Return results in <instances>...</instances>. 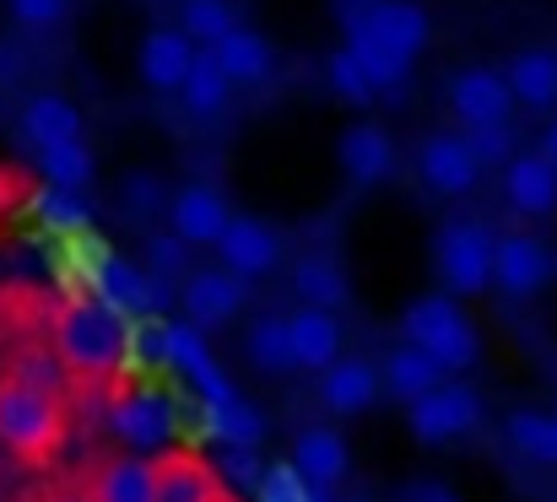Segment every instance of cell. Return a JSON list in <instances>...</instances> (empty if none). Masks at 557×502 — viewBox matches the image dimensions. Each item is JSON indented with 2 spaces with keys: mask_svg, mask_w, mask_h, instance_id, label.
I'll use <instances>...</instances> for the list:
<instances>
[{
  "mask_svg": "<svg viewBox=\"0 0 557 502\" xmlns=\"http://www.w3.org/2000/svg\"><path fill=\"white\" fill-rule=\"evenodd\" d=\"M216 265L233 271L238 281H260L282 265V233L260 216H233L227 233L216 238Z\"/></svg>",
  "mask_w": 557,
  "mask_h": 502,
  "instance_id": "obj_12",
  "label": "cell"
},
{
  "mask_svg": "<svg viewBox=\"0 0 557 502\" xmlns=\"http://www.w3.org/2000/svg\"><path fill=\"white\" fill-rule=\"evenodd\" d=\"M417 173H422V184H428L433 194H471L476 178H482V167H476V158H471V147H466L460 130H433V136H422Z\"/></svg>",
  "mask_w": 557,
  "mask_h": 502,
  "instance_id": "obj_15",
  "label": "cell"
},
{
  "mask_svg": "<svg viewBox=\"0 0 557 502\" xmlns=\"http://www.w3.org/2000/svg\"><path fill=\"white\" fill-rule=\"evenodd\" d=\"M504 443H509L520 460H531V465H557L553 411H531V405L509 411V422H504Z\"/></svg>",
  "mask_w": 557,
  "mask_h": 502,
  "instance_id": "obj_29",
  "label": "cell"
},
{
  "mask_svg": "<svg viewBox=\"0 0 557 502\" xmlns=\"http://www.w3.org/2000/svg\"><path fill=\"white\" fill-rule=\"evenodd\" d=\"M287 335H293V362L304 367V373H325L336 356H342V314H331V309H298V314H287Z\"/></svg>",
  "mask_w": 557,
  "mask_h": 502,
  "instance_id": "obj_22",
  "label": "cell"
},
{
  "mask_svg": "<svg viewBox=\"0 0 557 502\" xmlns=\"http://www.w3.org/2000/svg\"><path fill=\"white\" fill-rule=\"evenodd\" d=\"M227 98H233V87H227V76L216 71V60L200 49L195 54V65H189L185 87H180V103H185L189 120H216L222 109H227Z\"/></svg>",
  "mask_w": 557,
  "mask_h": 502,
  "instance_id": "obj_30",
  "label": "cell"
},
{
  "mask_svg": "<svg viewBox=\"0 0 557 502\" xmlns=\"http://www.w3.org/2000/svg\"><path fill=\"white\" fill-rule=\"evenodd\" d=\"M49 356L76 394H109L131 367V325L98 298H65L49 314Z\"/></svg>",
  "mask_w": 557,
  "mask_h": 502,
  "instance_id": "obj_1",
  "label": "cell"
},
{
  "mask_svg": "<svg viewBox=\"0 0 557 502\" xmlns=\"http://www.w3.org/2000/svg\"><path fill=\"white\" fill-rule=\"evenodd\" d=\"M103 427H109L114 443H125V454H163L169 449V432H174V411H169V400L158 389L120 378L109 389Z\"/></svg>",
  "mask_w": 557,
  "mask_h": 502,
  "instance_id": "obj_6",
  "label": "cell"
},
{
  "mask_svg": "<svg viewBox=\"0 0 557 502\" xmlns=\"http://www.w3.org/2000/svg\"><path fill=\"white\" fill-rule=\"evenodd\" d=\"M206 54L216 60V71L227 76V87H265V81L276 76V49H271V38L255 33V27H244V22H238L222 43H211Z\"/></svg>",
  "mask_w": 557,
  "mask_h": 502,
  "instance_id": "obj_16",
  "label": "cell"
},
{
  "mask_svg": "<svg viewBox=\"0 0 557 502\" xmlns=\"http://www.w3.org/2000/svg\"><path fill=\"white\" fill-rule=\"evenodd\" d=\"M5 5H11V16H16L22 27H33V33L60 27V22H65V11H71V0H5Z\"/></svg>",
  "mask_w": 557,
  "mask_h": 502,
  "instance_id": "obj_37",
  "label": "cell"
},
{
  "mask_svg": "<svg viewBox=\"0 0 557 502\" xmlns=\"http://www.w3.org/2000/svg\"><path fill=\"white\" fill-rule=\"evenodd\" d=\"M336 163H342V173H347L352 184L369 189V184H379V178H389V167H395V141H389L384 125L358 120V125L342 130V141H336Z\"/></svg>",
  "mask_w": 557,
  "mask_h": 502,
  "instance_id": "obj_23",
  "label": "cell"
},
{
  "mask_svg": "<svg viewBox=\"0 0 557 502\" xmlns=\"http://www.w3.org/2000/svg\"><path fill=\"white\" fill-rule=\"evenodd\" d=\"M233 27H238V5L233 0H180V33L195 49L222 43Z\"/></svg>",
  "mask_w": 557,
  "mask_h": 502,
  "instance_id": "obj_32",
  "label": "cell"
},
{
  "mask_svg": "<svg viewBox=\"0 0 557 502\" xmlns=\"http://www.w3.org/2000/svg\"><path fill=\"white\" fill-rule=\"evenodd\" d=\"M400 498H406V502H460L449 487H438V481H411Z\"/></svg>",
  "mask_w": 557,
  "mask_h": 502,
  "instance_id": "obj_39",
  "label": "cell"
},
{
  "mask_svg": "<svg viewBox=\"0 0 557 502\" xmlns=\"http://www.w3.org/2000/svg\"><path fill=\"white\" fill-rule=\"evenodd\" d=\"M244 298H249V281H238L222 265H195L185 276V287H180L189 330H222V325H233L244 314Z\"/></svg>",
  "mask_w": 557,
  "mask_h": 502,
  "instance_id": "obj_9",
  "label": "cell"
},
{
  "mask_svg": "<svg viewBox=\"0 0 557 502\" xmlns=\"http://www.w3.org/2000/svg\"><path fill=\"white\" fill-rule=\"evenodd\" d=\"M22 502H87L82 487H38V492H22Z\"/></svg>",
  "mask_w": 557,
  "mask_h": 502,
  "instance_id": "obj_40",
  "label": "cell"
},
{
  "mask_svg": "<svg viewBox=\"0 0 557 502\" xmlns=\"http://www.w3.org/2000/svg\"><path fill=\"white\" fill-rule=\"evenodd\" d=\"M379 367L363 356H336L325 373H320V405L331 416H363L373 400H379Z\"/></svg>",
  "mask_w": 557,
  "mask_h": 502,
  "instance_id": "obj_21",
  "label": "cell"
},
{
  "mask_svg": "<svg viewBox=\"0 0 557 502\" xmlns=\"http://www.w3.org/2000/svg\"><path fill=\"white\" fill-rule=\"evenodd\" d=\"M557 276V249L536 233H498L493 238V287L504 298H536L542 287H553Z\"/></svg>",
  "mask_w": 557,
  "mask_h": 502,
  "instance_id": "obj_8",
  "label": "cell"
},
{
  "mask_svg": "<svg viewBox=\"0 0 557 502\" xmlns=\"http://www.w3.org/2000/svg\"><path fill=\"white\" fill-rule=\"evenodd\" d=\"M493 227L487 222H444L433 233V271L444 281L449 298H482L493 287Z\"/></svg>",
  "mask_w": 557,
  "mask_h": 502,
  "instance_id": "obj_5",
  "label": "cell"
},
{
  "mask_svg": "<svg viewBox=\"0 0 557 502\" xmlns=\"http://www.w3.org/2000/svg\"><path fill=\"white\" fill-rule=\"evenodd\" d=\"M449 114L460 120V130L509 125L515 98H509L504 71H493V65H466V71H455V76H449Z\"/></svg>",
  "mask_w": 557,
  "mask_h": 502,
  "instance_id": "obj_10",
  "label": "cell"
},
{
  "mask_svg": "<svg viewBox=\"0 0 557 502\" xmlns=\"http://www.w3.org/2000/svg\"><path fill=\"white\" fill-rule=\"evenodd\" d=\"M33 216L44 222V227H54V233H76L82 222H87V205H82V194H65V189H38L33 194Z\"/></svg>",
  "mask_w": 557,
  "mask_h": 502,
  "instance_id": "obj_34",
  "label": "cell"
},
{
  "mask_svg": "<svg viewBox=\"0 0 557 502\" xmlns=\"http://www.w3.org/2000/svg\"><path fill=\"white\" fill-rule=\"evenodd\" d=\"M16 130L33 152H49V147H65V141H82V109L60 92H33L16 114Z\"/></svg>",
  "mask_w": 557,
  "mask_h": 502,
  "instance_id": "obj_19",
  "label": "cell"
},
{
  "mask_svg": "<svg viewBox=\"0 0 557 502\" xmlns=\"http://www.w3.org/2000/svg\"><path fill=\"white\" fill-rule=\"evenodd\" d=\"M428 38H433V22L417 0H363L347 11V49L363 65L373 98L406 87L411 60L428 49Z\"/></svg>",
  "mask_w": 557,
  "mask_h": 502,
  "instance_id": "obj_2",
  "label": "cell"
},
{
  "mask_svg": "<svg viewBox=\"0 0 557 502\" xmlns=\"http://www.w3.org/2000/svg\"><path fill=\"white\" fill-rule=\"evenodd\" d=\"M476 422H482V394L471 384H460V378H444L433 394L406 405V432L422 449H444V443L476 432Z\"/></svg>",
  "mask_w": 557,
  "mask_h": 502,
  "instance_id": "obj_7",
  "label": "cell"
},
{
  "mask_svg": "<svg viewBox=\"0 0 557 502\" xmlns=\"http://www.w3.org/2000/svg\"><path fill=\"white\" fill-rule=\"evenodd\" d=\"M293 287H298V298L309 309L342 314V303H347V265L331 249H309V254L293 260Z\"/></svg>",
  "mask_w": 557,
  "mask_h": 502,
  "instance_id": "obj_24",
  "label": "cell"
},
{
  "mask_svg": "<svg viewBox=\"0 0 557 502\" xmlns=\"http://www.w3.org/2000/svg\"><path fill=\"white\" fill-rule=\"evenodd\" d=\"M347 465H352V454H347V438H342L336 427H304V432H298V443H293V470H298L304 487L331 492V487L347 481Z\"/></svg>",
  "mask_w": 557,
  "mask_h": 502,
  "instance_id": "obj_18",
  "label": "cell"
},
{
  "mask_svg": "<svg viewBox=\"0 0 557 502\" xmlns=\"http://www.w3.org/2000/svg\"><path fill=\"white\" fill-rule=\"evenodd\" d=\"M553 432H557V405H553Z\"/></svg>",
  "mask_w": 557,
  "mask_h": 502,
  "instance_id": "obj_44",
  "label": "cell"
},
{
  "mask_svg": "<svg viewBox=\"0 0 557 502\" xmlns=\"http://www.w3.org/2000/svg\"><path fill=\"white\" fill-rule=\"evenodd\" d=\"M16 65H22V54L0 43V81H11V76H16Z\"/></svg>",
  "mask_w": 557,
  "mask_h": 502,
  "instance_id": "obj_41",
  "label": "cell"
},
{
  "mask_svg": "<svg viewBox=\"0 0 557 502\" xmlns=\"http://www.w3.org/2000/svg\"><path fill=\"white\" fill-rule=\"evenodd\" d=\"M325 81H331V92H336V98H347V103H358V109H363V103H373L369 76H363V65L352 60V49H347V43H342V49L325 60Z\"/></svg>",
  "mask_w": 557,
  "mask_h": 502,
  "instance_id": "obj_35",
  "label": "cell"
},
{
  "mask_svg": "<svg viewBox=\"0 0 557 502\" xmlns=\"http://www.w3.org/2000/svg\"><path fill=\"white\" fill-rule=\"evenodd\" d=\"M189 271V243H180L174 233H152L147 238V276L158 281V287H169V281H185Z\"/></svg>",
  "mask_w": 557,
  "mask_h": 502,
  "instance_id": "obj_33",
  "label": "cell"
},
{
  "mask_svg": "<svg viewBox=\"0 0 557 502\" xmlns=\"http://www.w3.org/2000/svg\"><path fill=\"white\" fill-rule=\"evenodd\" d=\"M38 173H44V184L49 189H65V194H82L87 184H92V147L87 141H65V147H49V152H38Z\"/></svg>",
  "mask_w": 557,
  "mask_h": 502,
  "instance_id": "obj_31",
  "label": "cell"
},
{
  "mask_svg": "<svg viewBox=\"0 0 557 502\" xmlns=\"http://www.w3.org/2000/svg\"><path fill=\"white\" fill-rule=\"evenodd\" d=\"M460 136H466L476 167H498L515 158V130L509 125H482V130H460Z\"/></svg>",
  "mask_w": 557,
  "mask_h": 502,
  "instance_id": "obj_36",
  "label": "cell"
},
{
  "mask_svg": "<svg viewBox=\"0 0 557 502\" xmlns=\"http://www.w3.org/2000/svg\"><path fill=\"white\" fill-rule=\"evenodd\" d=\"M542 158H547V163L557 167V120L547 125V136H542Z\"/></svg>",
  "mask_w": 557,
  "mask_h": 502,
  "instance_id": "obj_42",
  "label": "cell"
},
{
  "mask_svg": "<svg viewBox=\"0 0 557 502\" xmlns=\"http://www.w3.org/2000/svg\"><path fill=\"white\" fill-rule=\"evenodd\" d=\"M158 502H238L222 481V470L195 449H163L158 454Z\"/></svg>",
  "mask_w": 557,
  "mask_h": 502,
  "instance_id": "obj_13",
  "label": "cell"
},
{
  "mask_svg": "<svg viewBox=\"0 0 557 502\" xmlns=\"http://www.w3.org/2000/svg\"><path fill=\"white\" fill-rule=\"evenodd\" d=\"M5 200H11V184H5V173H0V205H5Z\"/></svg>",
  "mask_w": 557,
  "mask_h": 502,
  "instance_id": "obj_43",
  "label": "cell"
},
{
  "mask_svg": "<svg viewBox=\"0 0 557 502\" xmlns=\"http://www.w3.org/2000/svg\"><path fill=\"white\" fill-rule=\"evenodd\" d=\"M125 205H131L136 216L163 211V178H158V173H131V178H125Z\"/></svg>",
  "mask_w": 557,
  "mask_h": 502,
  "instance_id": "obj_38",
  "label": "cell"
},
{
  "mask_svg": "<svg viewBox=\"0 0 557 502\" xmlns=\"http://www.w3.org/2000/svg\"><path fill=\"white\" fill-rule=\"evenodd\" d=\"M227 222H233V211H227V194L216 184H200L195 178L185 189H174V200H169V227L189 249H216V238L227 233Z\"/></svg>",
  "mask_w": 557,
  "mask_h": 502,
  "instance_id": "obj_14",
  "label": "cell"
},
{
  "mask_svg": "<svg viewBox=\"0 0 557 502\" xmlns=\"http://www.w3.org/2000/svg\"><path fill=\"white\" fill-rule=\"evenodd\" d=\"M65 438H71V394L0 367V449L16 465L44 470L60 460Z\"/></svg>",
  "mask_w": 557,
  "mask_h": 502,
  "instance_id": "obj_3",
  "label": "cell"
},
{
  "mask_svg": "<svg viewBox=\"0 0 557 502\" xmlns=\"http://www.w3.org/2000/svg\"><path fill=\"white\" fill-rule=\"evenodd\" d=\"M244 356L260 367V373H271V378H287L298 362H293V335H287V314H260V319H249V330H244Z\"/></svg>",
  "mask_w": 557,
  "mask_h": 502,
  "instance_id": "obj_28",
  "label": "cell"
},
{
  "mask_svg": "<svg viewBox=\"0 0 557 502\" xmlns=\"http://www.w3.org/2000/svg\"><path fill=\"white\" fill-rule=\"evenodd\" d=\"M504 81H509V98L520 109H536V114L553 109L557 103V49H520L509 60Z\"/></svg>",
  "mask_w": 557,
  "mask_h": 502,
  "instance_id": "obj_27",
  "label": "cell"
},
{
  "mask_svg": "<svg viewBox=\"0 0 557 502\" xmlns=\"http://www.w3.org/2000/svg\"><path fill=\"white\" fill-rule=\"evenodd\" d=\"M195 43H189L180 27H152L147 38H141V49H136V65H141V81L152 87V92H180L189 76V65H195Z\"/></svg>",
  "mask_w": 557,
  "mask_h": 502,
  "instance_id": "obj_20",
  "label": "cell"
},
{
  "mask_svg": "<svg viewBox=\"0 0 557 502\" xmlns=\"http://www.w3.org/2000/svg\"><path fill=\"white\" fill-rule=\"evenodd\" d=\"M504 200L531 222L557 216V167L542 152H515L504 163Z\"/></svg>",
  "mask_w": 557,
  "mask_h": 502,
  "instance_id": "obj_17",
  "label": "cell"
},
{
  "mask_svg": "<svg viewBox=\"0 0 557 502\" xmlns=\"http://www.w3.org/2000/svg\"><path fill=\"white\" fill-rule=\"evenodd\" d=\"M379 384H384V394H395L400 405H411V400H422V394H433V389L444 384V367H438L428 351H417V346L400 340V346L384 356Z\"/></svg>",
  "mask_w": 557,
  "mask_h": 502,
  "instance_id": "obj_26",
  "label": "cell"
},
{
  "mask_svg": "<svg viewBox=\"0 0 557 502\" xmlns=\"http://www.w3.org/2000/svg\"><path fill=\"white\" fill-rule=\"evenodd\" d=\"M98 303H109V309L125 314V319H131V314H152L158 281H152L147 271H136V265L103 254V260H98Z\"/></svg>",
  "mask_w": 557,
  "mask_h": 502,
  "instance_id": "obj_25",
  "label": "cell"
},
{
  "mask_svg": "<svg viewBox=\"0 0 557 502\" xmlns=\"http://www.w3.org/2000/svg\"><path fill=\"white\" fill-rule=\"evenodd\" d=\"M76 487L87 502H158V454H109Z\"/></svg>",
  "mask_w": 557,
  "mask_h": 502,
  "instance_id": "obj_11",
  "label": "cell"
},
{
  "mask_svg": "<svg viewBox=\"0 0 557 502\" xmlns=\"http://www.w3.org/2000/svg\"><path fill=\"white\" fill-rule=\"evenodd\" d=\"M400 335H406V346L428 351V356L444 367V378L471 373L476 356H482V330L471 325V314H466L460 298H449V292H428V298L406 303Z\"/></svg>",
  "mask_w": 557,
  "mask_h": 502,
  "instance_id": "obj_4",
  "label": "cell"
}]
</instances>
